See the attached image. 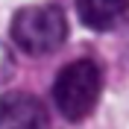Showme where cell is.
Returning <instances> with one entry per match:
<instances>
[{"label": "cell", "instance_id": "obj_3", "mask_svg": "<svg viewBox=\"0 0 129 129\" xmlns=\"http://www.w3.org/2000/svg\"><path fill=\"white\" fill-rule=\"evenodd\" d=\"M0 129H50V114L38 97L9 91L0 97Z\"/></svg>", "mask_w": 129, "mask_h": 129}, {"label": "cell", "instance_id": "obj_1", "mask_svg": "<svg viewBox=\"0 0 129 129\" xmlns=\"http://www.w3.org/2000/svg\"><path fill=\"white\" fill-rule=\"evenodd\" d=\"M100 91H103V71L94 59H76V62L64 64L53 82L56 109L71 123L85 120L97 109Z\"/></svg>", "mask_w": 129, "mask_h": 129}, {"label": "cell", "instance_id": "obj_4", "mask_svg": "<svg viewBox=\"0 0 129 129\" xmlns=\"http://www.w3.org/2000/svg\"><path fill=\"white\" fill-rule=\"evenodd\" d=\"M129 12V0H76V15L88 29L106 32Z\"/></svg>", "mask_w": 129, "mask_h": 129}, {"label": "cell", "instance_id": "obj_2", "mask_svg": "<svg viewBox=\"0 0 129 129\" xmlns=\"http://www.w3.org/2000/svg\"><path fill=\"white\" fill-rule=\"evenodd\" d=\"M68 38V18L59 6H24L12 18V41L26 56L56 53Z\"/></svg>", "mask_w": 129, "mask_h": 129}]
</instances>
